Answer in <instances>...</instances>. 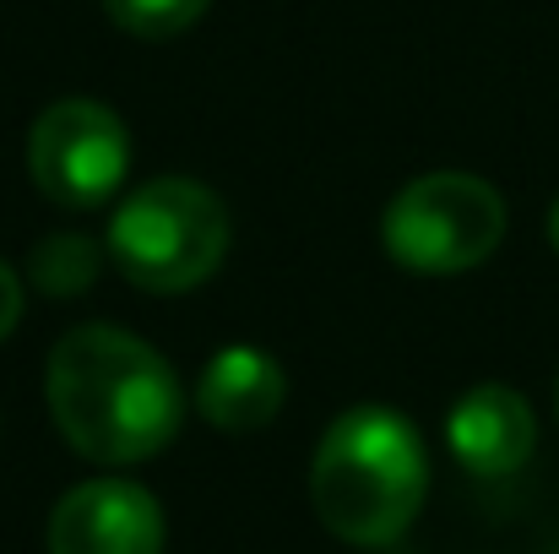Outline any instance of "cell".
Masks as SVG:
<instances>
[{
  "label": "cell",
  "mask_w": 559,
  "mask_h": 554,
  "mask_svg": "<svg viewBox=\"0 0 559 554\" xmlns=\"http://www.w3.org/2000/svg\"><path fill=\"white\" fill-rule=\"evenodd\" d=\"M104 245L87 239V234H49L33 245L27 256V283L44 294V299H82L98 272H104Z\"/></svg>",
  "instance_id": "obj_9"
},
{
  "label": "cell",
  "mask_w": 559,
  "mask_h": 554,
  "mask_svg": "<svg viewBox=\"0 0 559 554\" xmlns=\"http://www.w3.org/2000/svg\"><path fill=\"white\" fill-rule=\"evenodd\" d=\"M506 196L467 169L407 180L380 212V245L418 278H456L484 267L506 239Z\"/></svg>",
  "instance_id": "obj_4"
},
{
  "label": "cell",
  "mask_w": 559,
  "mask_h": 554,
  "mask_svg": "<svg viewBox=\"0 0 559 554\" xmlns=\"http://www.w3.org/2000/svg\"><path fill=\"white\" fill-rule=\"evenodd\" d=\"M445 446L473 479H511L538 446V413L516 386L484 380L467 397H456L445 419Z\"/></svg>",
  "instance_id": "obj_7"
},
{
  "label": "cell",
  "mask_w": 559,
  "mask_h": 554,
  "mask_svg": "<svg viewBox=\"0 0 559 554\" xmlns=\"http://www.w3.org/2000/svg\"><path fill=\"white\" fill-rule=\"evenodd\" d=\"M228 207L212 185L190 175L142 180L109 217L104 250L142 294H190L228 256Z\"/></svg>",
  "instance_id": "obj_3"
},
{
  "label": "cell",
  "mask_w": 559,
  "mask_h": 554,
  "mask_svg": "<svg viewBox=\"0 0 559 554\" xmlns=\"http://www.w3.org/2000/svg\"><path fill=\"white\" fill-rule=\"evenodd\" d=\"M429 495V451L396 408H348L310 457V506L321 528L354 550L396 544Z\"/></svg>",
  "instance_id": "obj_2"
},
{
  "label": "cell",
  "mask_w": 559,
  "mask_h": 554,
  "mask_svg": "<svg viewBox=\"0 0 559 554\" xmlns=\"http://www.w3.org/2000/svg\"><path fill=\"white\" fill-rule=\"evenodd\" d=\"M49 554H164V506L131 479H87L49 511Z\"/></svg>",
  "instance_id": "obj_6"
},
{
  "label": "cell",
  "mask_w": 559,
  "mask_h": 554,
  "mask_svg": "<svg viewBox=\"0 0 559 554\" xmlns=\"http://www.w3.org/2000/svg\"><path fill=\"white\" fill-rule=\"evenodd\" d=\"M283 397H288L283 365L272 354L250 349V343H234V349L212 354L206 369H201V380H195V408L223 435L266 429L283 413Z\"/></svg>",
  "instance_id": "obj_8"
},
{
  "label": "cell",
  "mask_w": 559,
  "mask_h": 554,
  "mask_svg": "<svg viewBox=\"0 0 559 554\" xmlns=\"http://www.w3.org/2000/svg\"><path fill=\"white\" fill-rule=\"evenodd\" d=\"M555 419H559V386H555Z\"/></svg>",
  "instance_id": "obj_13"
},
{
  "label": "cell",
  "mask_w": 559,
  "mask_h": 554,
  "mask_svg": "<svg viewBox=\"0 0 559 554\" xmlns=\"http://www.w3.org/2000/svg\"><path fill=\"white\" fill-rule=\"evenodd\" d=\"M212 0H104L109 22L131 38H180L186 27H195L206 16Z\"/></svg>",
  "instance_id": "obj_10"
},
{
  "label": "cell",
  "mask_w": 559,
  "mask_h": 554,
  "mask_svg": "<svg viewBox=\"0 0 559 554\" xmlns=\"http://www.w3.org/2000/svg\"><path fill=\"white\" fill-rule=\"evenodd\" d=\"M44 402L66 446L104 468L158 457L186 424V391L169 359L109 321L71 327L49 349Z\"/></svg>",
  "instance_id": "obj_1"
},
{
  "label": "cell",
  "mask_w": 559,
  "mask_h": 554,
  "mask_svg": "<svg viewBox=\"0 0 559 554\" xmlns=\"http://www.w3.org/2000/svg\"><path fill=\"white\" fill-rule=\"evenodd\" d=\"M16 321H22V278H16V267L0 261V343L16 332Z\"/></svg>",
  "instance_id": "obj_11"
},
{
  "label": "cell",
  "mask_w": 559,
  "mask_h": 554,
  "mask_svg": "<svg viewBox=\"0 0 559 554\" xmlns=\"http://www.w3.org/2000/svg\"><path fill=\"white\" fill-rule=\"evenodd\" d=\"M27 175L66 212L104 207L131 175V131L98 98H60L33 120Z\"/></svg>",
  "instance_id": "obj_5"
},
{
  "label": "cell",
  "mask_w": 559,
  "mask_h": 554,
  "mask_svg": "<svg viewBox=\"0 0 559 554\" xmlns=\"http://www.w3.org/2000/svg\"><path fill=\"white\" fill-rule=\"evenodd\" d=\"M549 239H555V250H559V196H555V207H549Z\"/></svg>",
  "instance_id": "obj_12"
}]
</instances>
